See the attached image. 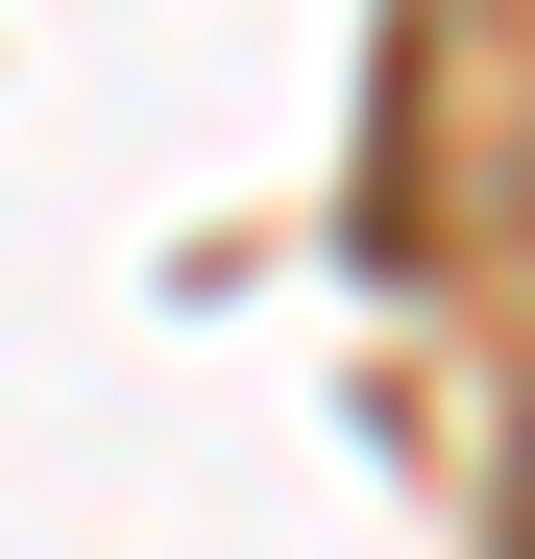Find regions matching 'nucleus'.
<instances>
[{"mask_svg":"<svg viewBox=\"0 0 535 559\" xmlns=\"http://www.w3.org/2000/svg\"><path fill=\"white\" fill-rule=\"evenodd\" d=\"M511 559H535V414H511Z\"/></svg>","mask_w":535,"mask_h":559,"instance_id":"f257e3e1","label":"nucleus"}]
</instances>
